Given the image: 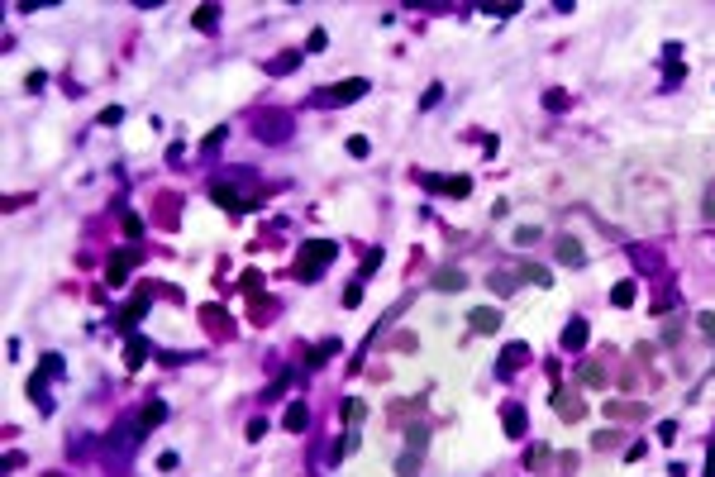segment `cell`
<instances>
[{
	"label": "cell",
	"instance_id": "obj_29",
	"mask_svg": "<svg viewBox=\"0 0 715 477\" xmlns=\"http://www.w3.org/2000/svg\"><path fill=\"white\" fill-rule=\"evenodd\" d=\"M263 434H268V420H263V415H258L253 425H248V439H263Z\"/></svg>",
	"mask_w": 715,
	"mask_h": 477
},
{
	"label": "cell",
	"instance_id": "obj_32",
	"mask_svg": "<svg viewBox=\"0 0 715 477\" xmlns=\"http://www.w3.org/2000/svg\"><path fill=\"white\" fill-rule=\"evenodd\" d=\"M697 325H701V330H706V334H711V339H715V315H701Z\"/></svg>",
	"mask_w": 715,
	"mask_h": 477
},
{
	"label": "cell",
	"instance_id": "obj_26",
	"mask_svg": "<svg viewBox=\"0 0 715 477\" xmlns=\"http://www.w3.org/2000/svg\"><path fill=\"white\" fill-rule=\"evenodd\" d=\"M206 325H210V330H220V325H224V310H215V305H206Z\"/></svg>",
	"mask_w": 715,
	"mask_h": 477
},
{
	"label": "cell",
	"instance_id": "obj_2",
	"mask_svg": "<svg viewBox=\"0 0 715 477\" xmlns=\"http://www.w3.org/2000/svg\"><path fill=\"white\" fill-rule=\"evenodd\" d=\"M358 95H367V81L349 77V81H339V86H324V91H319V105H353Z\"/></svg>",
	"mask_w": 715,
	"mask_h": 477
},
{
	"label": "cell",
	"instance_id": "obj_9",
	"mask_svg": "<svg viewBox=\"0 0 715 477\" xmlns=\"http://www.w3.org/2000/svg\"><path fill=\"white\" fill-rule=\"evenodd\" d=\"M162 420H167V406H162V401H153V406H143V411H139V420H134V429H139V434H143V429H158Z\"/></svg>",
	"mask_w": 715,
	"mask_h": 477
},
{
	"label": "cell",
	"instance_id": "obj_12",
	"mask_svg": "<svg viewBox=\"0 0 715 477\" xmlns=\"http://www.w3.org/2000/svg\"><path fill=\"white\" fill-rule=\"evenodd\" d=\"M558 263H563V268H582V263H587L582 243H577V238H563V243H558Z\"/></svg>",
	"mask_w": 715,
	"mask_h": 477
},
{
	"label": "cell",
	"instance_id": "obj_27",
	"mask_svg": "<svg viewBox=\"0 0 715 477\" xmlns=\"http://www.w3.org/2000/svg\"><path fill=\"white\" fill-rule=\"evenodd\" d=\"M482 10H487V15H515L520 5H510V0H506V5H482Z\"/></svg>",
	"mask_w": 715,
	"mask_h": 477
},
{
	"label": "cell",
	"instance_id": "obj_25",
	"mask_svg": "<svg viewBox=\"0 0 715 477\" xmlns=\"http://www.w3.org/2000/svg\"><path fill=\"white\" fill-rule=\"evenodd\" d=\"M544 105H549V110H563V105H568V95H563V91H549V95H544Z\"/></svg>",
	"mask_w": 715,
	"mask_h": 477
},
{
	"label": "cell",
	"instance_id": "obj_21",
	"mask_svg": "<svg viewBox=\"0 0 715 477\" xmlns=\"http://www.w3.org/2000/svg\"><path fill=\"white\" fill-rule=\"evenodd\" d=\"M610 301H615L620 310H625V305H635V282H620L615 291H610Z\"/></svg>",
	"mask_w": 715,
	"mask_h": 477
},
{
	"label": "cell",
	"instance_id": "obj_7",
	"mask_svg": "<svg viewBox=\"0 0 715 477\" xmlns=\"http://www.w3.org/2000/svg\"><path fill=\"white\" fill-rule=\"evenodd\" d=\"M587 320H568V330H563V349L577 353V349H587Z\"/></svg>",
	"mask_w": 715,
	"mask_h": 477
},
{
	"label": "cell",
	"instance_id": "obj_30",
	"mask_svg": "<svg viewBox=\"0 0 715 477\" xmlns=\"http://www.w3.org/2000/svg\"><path fill=\"white\" fill-rule=\"evenodd\" d=\"M349 153L353 158H367V139H349Z\"/></svg>",
	"mask_w": 715,
	"mask_h": 477
},
{
	"label": "cell",
	"instance_id": "obj_17",
	"mask_svg": "<svg viewBox=\"0 0 715 477\" xmlns=\"http://www.w3.org/2000/svg\"><path fill=\"white\" fill-rule=\"evenodd\" d=\"M515 282H524V277H515V272H492L496 296H510V291H515Z\"/></svg>",
	"mask_w": 715,
	"mask_h": 477
},
{
	"label": "cell",
	"instance_id": "obj_20",
	"mask_svg": "<svg viewBox=\"0 0 715 477\" xmlns=\"http://www.w3.org/2000/svg\"><path fill=\"white\" fill-rule=\"evenodd\" d=\"M215 24H220V10H215V5H201V10H196V29H215Z\"/></svg>",
	"mask_w": 715,
	"mask_h": 477
},
{
	"label": "cell",
	"instance_id": "obj_31",
	"mask_svg": "<svg viewBox=\"0 0 715 477\" xmlns=\"http://www.w3.org/2000/svg\"><path fill=\"white\" fill-rule=\"evenodd\" d=\"M224 134H229V129H224V125H220V129H210V134H206V148H215V143H224Z\"/></svg>",
	"mask_w": 715,
	"mask_h": 477
},
{
	"label": "cell",
	"instance_id": "obj_18",
	"mask_svg": "<svg viewBox=\"0 0 715 477\" xmlns=\"http://www.w3.org/2000/svg\"><path fill=\"white\" fill-rule=\"evenodd\" d=\"M339 353V339H319L315 349H310V363H324V358H334Z\"/></svg>",
	"mask_w": 715,
	"mask_h": 477
},
{
	"label": "cell",
	"instance_id": "obj_19",
	"mask_svg": "<svg viewBox=\"0 0 715 477\" xmlns=\"http://www.w3.org/2000/svg\"><path fill=\"white\" fill-rule=\"evenodd\" d=\"M520 277H529L534 286H549V282H554V277H549V268H539V263H524V268H520Z\"/></svg>",
	"mask_w": 715,
	"mask_h": 477
},
{
	"label": "cell",
	"instance_id": "obj_6",
	"mask_svg": "<svg viewBox=\"0 0 715 477\" xmlns=\"http://www.w3.org/2000/svg\"><path fill=\"white\" fill-rule=\"evenodd\" d=\"M501 425H506L510 439H524V406H520V401H510L506 411H501Z\"/></svg>",
	"mask_w": 715,
	"mask_h": 477
},
{
	"label": "cell",
	"instance_id": "obj_11",
	"mask_svg": "<svg viewBox=\"0 0 715 477\" xmlns=\"http://www.w3.org/2000/svg\"><path fill=\"white\" fill-rule=\"evenodd\" d=\"M148 353H153V349H148V339L129 334V344H125V363H129V367H143V363H148Z\"/></svg>",
	"mask_w": 715,
	"mask_h": 477
},
{
	"label": "cell",
	"instance_id": "obj_33",
	"mask_svg": "<svg viewBox=\"0 0 715 477\" xmlns=\"http://www.w3.org/2000/svg\"><path fill=\"white\" fill-rule=\"evenodd\" d=\"M706 477H715V444H711V458H706Z\"/></svg>",
	"mask_w": 715,
	"mask_h": 477
},
{
	"label": "cell",
	"instance_id": "obj_14",
	"mask_svg": "<svg viewBox=\"0 0 715 477\" xmlns=\"http://www.w3.org/2000/svg\"><path fill=\"white\" fill-rule=\"evenodd\" d=\"M554 411L563 415V420H582V401L572 397V392H558V397H554Z\"/></svg>",
	"mask_w": 715,
	"mask_h": 477
},
{
	"label": "cell",
	"instance_id": "obj_10",
	"mask_svg": "<svg viewBox=\"0 0 715 477\" xmlns=\"http://www.w3.org/2000/svg\"><path fill=\"white\" fill-rule=\"evenodd\" d=\"M524 363H529V344H506L501 349V372H515Z\"/></svg>",
	"mask_w": 715,
	"mask_h": 477
},
{
	"label": "cell",
	"instance_id": "obj_8",
	"mask_svg": "<svg viewBox=\"0 0 715 477\" xmlns=\"http://www.w3.org/2000/svg\"><path fill=\"white\" fill-rule=\"evenodd\" d=\"M467 286V277H462L458 268H444V272H434V291H444V296H453V291H462Z\"/></svg>",
	"mask_w": 715,
	"mask_h": 477
},
{
	"label": "cell",
	"instance_id": "obj_1",
	"mask_svg": "<svg viewBox=\"0 0 715 477\" xmlns=\"http://www.w3.org/2000/svg\"><path fill=\"white\" fill-rule=\"evenodd\" d=\"M334 258H339V243H334V238H310V243L296 248V277L315 282L319 272H324V263H334Z\"/></svg>",
	"mask_w": 715,
	"mask_h": 477
},
{
	"label": "cell",
	"instance_id": "obj_15",
	"mask_svg": "<svg viewBox=\"0 0 715 477\" xmlns=\"http://www.w3.org/2000/svg\"><path fill=\"white\" fill-rule=\"evenodd\" d=\"M420 463H425V454H420V449H406L396 458V477H420Z\"/></svg>",
	"mask_w": 715,
	"mask_h": 477
},
{
	"label": "cell",
	"instance_id": "obj_28",
	"mask_svg": "<svg viewBox=\"0 0 715 477\" xmlns=\"http://www.w3.org/2000/svg\"><path fill=\"white\" fill-rule=\"evenodd\" d=\"M358 301H363V286H358V282H353V286H349V291H344V305H358Z\"/></svg>",
	"mask_w": 715,
	"mask_h": 477
},
{
	"label": "cell",
	"instance_id": "obj_24",
	"mask_svg": "<svg viewBox=\"0 0 715 477\" xmlns=\"http://www.w3.org/2000/svg\"><path fill=\"white\" fill-rule=\"evenodd\" d=\"M582 382H587V387H601L605 372H601V367H582Z\"/></svg>",
	"mask_w": 715,
	"mask_h": 477
},
{
	"label": "cell",
	"instance_id": "obj_23",
	"mask_svg": "<svg viewBox=\"0 0 715 477\" xmlns=\"http://www.w3.org/2000/svg\"><path fill=\"white\" fill-rule=\"evenodd\" d=\"M324 43H329V33H324V29H310V38H305V48H310V53H319V48H324Z\"/></svg>",
	"mask_w": 715,
	"mask_h": 477
},
{
	"label": "cell",
	"instance_id": "obj_4",
	"mask_svg": "<svg viewBox=\"0 0 715 477\" xmlns=\"http://www.w3.org/2000/svg\"><path fill=\"white\" fill-rule=\"evenodd\" d=\"M467 325H472V334H496L501 330V310H496V305H477L472 315H467Z\"/></svg>",
	"mask_w": 715,
	"mask_h": 477
},
{
	"label": "cell",
	"instance_id": "obj_3",
	"mask_svg": "<svg viewBox=\"0 0 715 477\" xmlns=\"http://www.w3.org/2000/svg\"><path fill=\"white\" fill-rule=\"evenodd\" d=\"M210 196H215V201H220L224 210H234V215H243V210H253V201H243V196H238V191L229 187V182H215V187H210Z\"/></svg>",
	"mask_w": 715,
	"mask_h": 477
},
{
	"label": "cell",
	"instance_id": "obj_13",
	"mask_svg": "<svg viewBox=\"0 0 715 477\" xmlns=\"http://www.w3.org/2000/svg\"><path fill=\"white\" fill-rule=\"evenodd\" d=\"M143 315H148V291H139V296H134V301H129L125 310H120V325L129 330V325H139Z\"/></svg>",
	"mask_w": 715,
	"mask_h": 477
},
{
	"label": "cell",
	"instance_id": "obj_22",
	"mask_svg": "<svg viewBox=\"0 0 715 477\" xmlns=\"http://www.w3.org/2000/svg\"><path fill=\"white\" fill-rule=\"evenodd\" d=\"M38 372H43V377H58V372H63V358H58V353H43V367H38Z\"/></svg>",
	"mask_w": 715,
	"mask_h": 477
},
{
	"label": "cell",
	"instance_id": "obj_16",
	"mask_svg": "<svg viewBox=\"0 0 715 477\" xmlns=\"http://www.w3.org/2000/svg\"><path fill=\"white\" fill-rule=\"evenodd\" d=\"M305 425H310V406H305V401H291V411H286V429H291V434H301Z\"/></svg>",
	"mask_w": 715,
	"mask_h": 477
},
{
	"label": "cell",
	"instance_id": "obj_5",
	"mask_svg": "<svg viewBox=\"0 0 715 477\" xmlns=\"http://www.w3.org/2000/svg\"><path fill=\"white\" fill-rule=\"evenodd\" d=\"M139 248H120V253H115L110 258V272H105V282H110V286H120V282H125V272L129 268H134V263H139Z\"/></svg>",
	"mask_w": 715,
	"mask_h": 477
}]
</instances>
